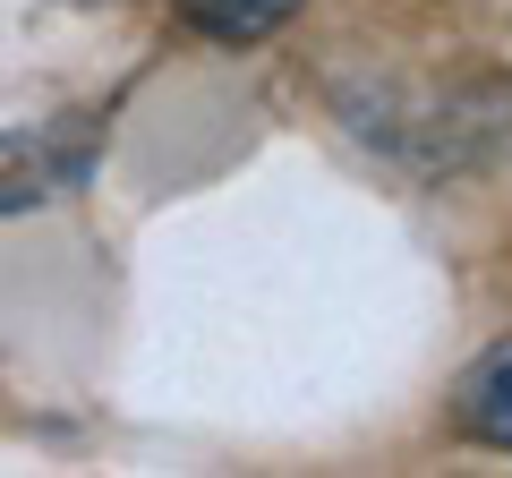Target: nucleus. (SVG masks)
<instances>
[{
  "mask_svg": "<svg viewBox=\"0 0 512 478\" xmlns=\"http://www.w3.org/2000/svg\"><path fill=\"white\" fill-rule=\"evenodd\" d=\"M461 419H470V436H487V444L512 453V342H495L487 359L461 376Z\"/></svg>",
  "mask_w": 512,
  "mask_h": 478,
  "instance_id": "obj_1",
  "label": "nucleus"
},
{
  "mask_svg": "<svg viewBox=\"0 0 512 478\" xmlns=\"http://www.w3.org/2000/svg\"><path fill=\"white\" fill-rule=\"evenodd\" d=\"M291 9H299V0H188V18H197L205 35H231V43L239 35H274Z\"/></svg>",
  "mask_w": 512,
  "mask_h": 478,
  "instance_id": "obj_2",
  "label": "nucleus"
}]
</instances>
